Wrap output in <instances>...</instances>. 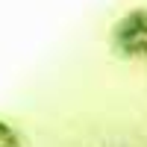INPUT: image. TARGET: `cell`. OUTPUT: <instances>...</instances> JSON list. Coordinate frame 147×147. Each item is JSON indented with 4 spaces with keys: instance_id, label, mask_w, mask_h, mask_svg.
I'll return each mask as SVG.
<instances>
[{
    "instance_id": "obj_1",
    "label": "cell",
    "mask_w": 147,
    "mask_h": 147,
    "mask_svg": "<svg viewBox=\"0 0 147 147\" xmlns=\"http://www.w3.org/2000/svg\"><path fill=\"white\" fill-rule=\"evenodd\" d=\"M112 50L124 59H147V6H136L115 21Z\"/></svg>"
},
{
    "instance_id": "obj_2",
    "label": "cell",
    "mask_w": 147,
    "mask_h": 147,
    "mask_svg": "<svg viewBox=\"0 0 147 147\" xmlns=\"http://www.w3.org/2000/svg\"><path fill=\"white\" fill-rule=\"evenodd\" d=\"M0 147H24L18 129L12 127L9 121H3V118H0Z\"/></svg>"
}]
</instances>
